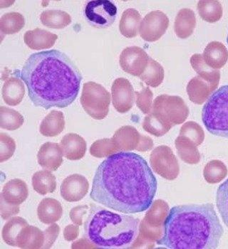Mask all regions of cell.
I'll use <instances>...</instances> for the list:
<instances>
[{
    "label": "cell",
    "instance_id": "8",
    "mask_svg": "<svg viewBox=\"0 0 228 249\" xmlns=\"http://www.w3.org/2000/svg\"><path fill=\"white\" fill-rule=\"evenodd\" d=\"M84 15L92 27L106 29L111 27L117 16V7L109 0H95L86 4Z\"/></svg>",
    "mask_w": 228,
    "mask_h": 249
},
{
    "label": "cell",
    "instance_id": "13",
    "mask_svg": "<svg viewBox=\"0 0 228 249\" xmlns=\"http://www.w3.org/2000/svg\"><path fill=\"white\" fill-rule=\"evenodd\" d=\"M89 183L83 175L75 174L67 177L60 187L61 196L64 200L75 202L84 199L89 192Z\"/></svg>",
    "mask_w": 228,
    "mask_h": 249
},
{
    "label": "cell",
    "instance_id": "5",
    "mask_svg": "<svg viewBox=\"0 0 228 249\" xmlns=\"http://www.w3.org/2000/svg\"><path fill=\"white\" fill-rule=\"evenodd\" d=\"M202 120L209 133L228 138V85L215 90L203 106Z\"/></svg>",
    "mask_w": 228,
    "mask_h": 249
},
{
    "label": "cell",
    "instance_id": "7",
    "mask_svg": "<svg viewBox=\"0 0 228 249\" xmlns=\"http://www.w3.org/2000/svg\"><path fill=\"white\" fill-rule=\"evenodd\" d=\"M81 104L86 113L94 119L103 120L109 113L111 95L100 84L87 82L83 87Z\"/></svg>",
    "mask_w": 228,
    "mask_h": 249
},
{
    "label": "cell",
    "instance_id": "40",
    "mask_svg": "<svg viewBox=\"0 0 228 249\" xmlns=\"http://www.w3.org/2000/svg\"><path fill=\"white\" fill-rule=\"evenodd\" d=\"M180 135L186 137L196 146L203 143L205 139V133L201 126L195 122H187L182 126Z\"/></svg>",
    "mask_w": 228,
    "mask_h": 249
},
{
    "label": "cell",
    "instance_id": "23",
    "mask_svg": "<svg viewBox=\"0 0 228 249\" xmlns=\"http://www.w3.org/2000/svg\"><path fill=\"white\" fill-rule=\"evenodd\" d=\"M196 26V18L190 9H182L177 14L174 24L175 35L180 38L190 37Z\"/></svg>",
    "mask_w": 228,
    "mask_h": 249
},
{
    "label": "cell",
    "instance_id": "32",
    "mask_svg": "<svg viewBox=\"0 0 228 249\" xmlns=\"http://www.w3.org/2000/svg\"><path fill=\"white\" fill-rule=\"evenodd\" d=\"M43 25L54 29H62L72 23V18L67 12L61 10L44 11L40 15Z\"/></svg>",
    "mask_w": 228,
    "mask_h": 249
},
{
    "label": "cell",
    "instance_id": "17",
    "mask_svg": "<svg viewBox=\"0 0 228 249\" xmlns=\"http://www.w3.org/2000/svg\"><path fill=\"white\" fill-rule=\"evenodd\" d=\"M217 88L201 77L197 76L189 81L187 86V93L192 103L201 105L209 99Z\"/></svg>",
    "mask_w": 228,
    "mask_h": 249
},
{
    "label": "cell",
    "instance_id": "10",
    "mask_svg": "<svg viewBox=\"0 0 228 249\" xmlns=\"http://www.w3.org/2000/svg\"><path fill=\"white\" fill-rule=\"evenodd\" d=\"M169 26V19L166 14L159 10L152 11L141 21L139 35L145 41L154 42L164 35Z\"/></svg>",
    "mask_w": 228,
    "mask_h": 249
},
{
    "label": "cell",
    "instance_id": "43",
    "mask_svg": "<svg viewBox=\"0 0 228 249\" xmlns=\"http://www.w3.org/2000/svg\"><path fill=\"white\" fill-rule=\"evenodd\" d=\"M136 96V105L144 114H149L152 106V92L149 88H143L140 92H135Z\"/></svg>",
    "mask_w": 228,
    "mask_h": 249
},
{
    "label": "cell",
    "instance_id": "37",
    "mask_svg": "<svg viewBox=\"0 0 228 249\" xmlns=\"http://www.w3.org/2000/svg\"><path fill=\"white\" fill-rule=\"evenodd\" d=\"M228 175L226 164L220 160H212L206 164L203 171L205 179L209 184L221 182Z\"/></svg>",
    "mask_w": 228,
    "mask_h": 249
},
{
    "label": "cell",
    "instance_id": "47",
    "mask_svg": "<svg viewBox=\"0 0 228 249\" xmlns=\"http://www.w3.org/2000/svg\"><path fill=\"white\" fill-rule=\"evenodd\" d=\"M79 235V227L78 225L69 224L64 230V237L66 241H72L76 240Z\"/></svg>",
    "mask_w": 228,
    "mask_h": 249
},
{
    "label": "cell",
    "instance_id": "9",
    "mask_svg": "<svg viewBox=\"0 0 228 249\" xmlns=\"http://www.w3.org/2000/svg\"><path fill=\"white\" fill-rule=\"evenodd\" d=\"M152 170L162 178L172 180L179 173L178 160L170 147L166 145L157 147L150 156Z\"/></svg>",
    "mask_w": 228,
    "mask_h": 249
},
{
    "label": "cell",
    "instance_id": "3",
    "mask_svg": "<svg viewBox=\"0 0 228 249\" xmlns=\"http://www.w3.org/2000/svg\"><path fill=\"white\" fill-rule=\"evenodd\" d=\"M223 233L212 204H186L169 211L156 243L172 249H215Z\"/></svg>",
    "mask_w": 228,
    "mask_h": 249
},
{
    "label": "cell",
    "instance_id": "11",
    "mask_svg": "<svg viewBox=\"0 0 228 249\" xmlns=\"http://www.w3.org/2000/svg\"><path fill=\"white\" fill-rule=\"evenodd\" d=\"M149 58L148 53L140 47H127L121 52L119 64L126 73L140 77L149 64Z\"/></svg>",
    "mask_w": 228,
    "mask_h": 249
},
{
    "label": "cell",
    "instance_id": "36",
    "mask_svg": "<svg viewBox=\"0 0 228 249\" xmlns=\"http://www.w3.org/2000/svg\"><path fill=\"white\" fill-rule=\"evenodd\" d=\"M24 122V118L19 112L9 107H0V127L7 130H16Z\"/></svg>",
    "mask_w": 228,
    "mask_h": 249
},
{
    "label": "cell",
    "instance_id": "31",
    "mask_svg": "<svg viewBox=\"0 0 228 249\" xmlns=\"http://www.w3.org/2000/svg\"><path fill=\"white\" fill-rule=\"evenodd\" d=\"M197 9L201 19L210 24L218 22L223 17V7L217 0H201Z\"/></svg>",
    "mask_w": 228,
    "mask_h": 249
},
{
    "label": "cell",
    "instance_id": "29",
    "mask_svg": "<svg viewBox=\"0 0 228 249\" xmlns=\"http://www.w3.org/2000/svg\"><path fill=\"white\" fill-rule=\"evenodd\" d=\"M32 187L41 195L53 193L57 189L56 177L49 170H41L34 174Z\"/></svg>",
    "mask_w": 228,
    "mask_h": 249
},
{
    "label": "cell",
    "instance_id": "6",
    "mask_svg": "<svg viewBox=\"0 0 228 249\" xmlns=\"http://www.w3.org/2000/svg\"><path fill=\"white\" fill-rule=\"evenodd\" d=\"M151 112L171 128L183 124L189 115V107L181 98L169 95L157 97Z\"/></svg>",
    "mask_w": 228,
    "mask_h": 249
},
{
    "label": "cell",
    "instance_id": "18",
    "mask_svg": "<svg viewBox=\"0 0 228 249\" xmlns=\"http://www.w3.org/2000/svg\"><path fill=\"white\" fill-rule=\"evenodd\" d=\"M58 38L57 35L44 29L37 28L27 31L24 36V43L33 50L52 48Z\"/></svg>",
    "mask_w": 228,
    "mask_h": 249
},
{
    "label": "cell",
    "instance_id": "15",
    "mask_svg": "<svg viewBox=\"0 0 228 249\" xmlns=\"http://www.w3.org/2000/svg\"><path fill=\"white\" fill-rule=\"evenodd\" d=\"M143 135L132 126H123L115 131L113 139L119 152L138 151Z\"/></svg>",
    "mask_w": 228,
    "mask_h": 249
},
{
    "label": "cell",
    "instance_id": "16",
    "mask_svg": "<svg viewBox=\"0 0 228 249\" xmlns=\"http://www.w3.org/2000/svg\"><path fill=\"white\" fill-rule=\"evenodd\" d=\"M59 144L63 155L69 160H78L85 155L87 147L85 140L76 133L64 135Z\"/></svg>",
    "mask_w": 228,
    "mask_h": 249
},
{
    "label": "cell",
    "instance_id": "2",
    "mask_svg": "<svg viewBox=\"0 0 228 249\" xmlns=\"http://www.w3.org/2000/svg\"><path fill=\"white\" fill-rule=\"evenodd\" d=\"M21 78L32 104L49 110L75 102L82 76L67 55L53 49L31 55L23 66Z\"/></svg>",
    "mask_w": 228,
    "mask_h": 249
},
{
    "label": "cell",
    "instance_id": "48",
    "mask_svg": "<svg viewBox=\"0 0 228 249\" xmlns=\"http://www.w3.org/2000/svg\"><path fill=\"white\" fill-rule=\"evenodd\" d=\"M72 249H95L96 247L86 238L78 240L72 244Z\"/></svg>",
    "mask_w": 228,
    "mask_h": 249
},
{
    "label": "cell",
    "instance_id": "33",
    "mask_svg": "<svg viewBox=\"0 0 228 249\" xmlns=\"http://www.w3.org/2000/svg\"><path fill=\"white\" fill-rule=\"evenodd\" d=\"M29 225L27 221L22 217L14 216L4 224L1 231L3 241L11 247H17L18 235L26 226Z\"/></svg>",
    "mask_w": 228,
    "mask_h": 249
},
{
    "label": "cell",
    "instance_id": "44",
    "mask_svg": "<svg viewBox=\"0 0 228 249\" xmlns=\"http://www.w3.org/2000/svg\"><path fill=\"white\" fill-rule=\"evenodd\" d=\"M44 244L42 249H50L55 244L60 233V227L58 224H51L49 227L44 231Z\"/></svg>",
    "mask_w": 228,
    "mask_h": 249
},
{
    "label": "cell",
    "instance_id": "45",
    "mask_svg": "<svg viewBox=\"0 0 228 249\" xmlns=\"http://www.w3.org/2000/svg\"><path fill=\"white\" fill-rule=\"evenodd\" d=\"M20 212L19 205L11 204L5 201L2 196L0 198V213L4 220L10 219L12 216L18 214Z\"/></svg>",
    "mask_w": 228,
    "mask_h": 249
},
{
    "label": "cell",
    "instance_id": "28",
    "mask_svg": "<svg viewBox=\"0 0 228 249\" xmlns=\"http://www.w3.org/2000/svg\"><path fill=\"white\" fill-rule=\"evenodd\" d=\"M190 64L192 69L198 73V76L218 87L220 79L219 70L209 67L203 59V54L195 53L190 58Z\"/></svg>",
    "mask_w": 228,
    "mask_h": 249
},
{
    "label": "cell",
    "instance_id": "22",
    "mask_svg": "<svg viewBox=\"0 0 228 249\" xmlns=\"http://www.w3.org/2000/svg\"><path fill=\"white\" fill-rule=\"evenodd\" d=\"M44 244V231L34 226L24 227L17 239V247L21 249H42Z\"/></svg>",
    "mask_w": 228,
    "mask_h": 249
},
{
    "label": "cell",
    "instance_id": "25",
    "mask_svg": "<svg viewBox=\"0 0 228 249\" xmlns=\"http://www.w3.org/2000/svg\"><path fill=\"white\" fill-rule=\"evenodd\" d=\"M141 16L135 9H128L123 12L119 23V30L121 35L126 38L135 37L139 33Z\"/></svg>",
    "mask_w": 228,
    "mask_h": 249
},
{
    "label": "cell",
    "instance_id": "12",
    "mask_svg": "<svg viewBox=\"0 0 228 249\" xmlns=\"http://www.w3.org/2000/svg\"><path fill=\"white\" fill-rule=\"evenodd\" d=\"M112 103L115 110L126 113L133 107L135 102V91L129 80L118 78L114 81L112 88Z\"/></svg>",
    "mask_w": 228,
    "mask_h": 249
},
{
    "label": "cell",
    "instance_id": "38",
    "mask_svg": "<svg viewBox=\"0 0 228 249\" xmlns=\"http://www.w3.org/2000/svg\"><path fill=\"white\" fill-rule=\"evenodd\" d=\"M89 151L92 156L98 158H107L114 154L119 153L112 138H104L95 141L91 146Z\"/></svg>",
    "mask_w": 228,
    "mask_h": 249
},
{
    "label": "cell",
    "instance_id": "19",
    "mask_svg": "<svg viewBox=\"0 0 228 249\" xmlns=\"http://www.w3.org/2000/svg\"><path fill=\"white\" fill-rule=\"evenodd\" d=\"M203 57L209 67L219 70L228 62V51L223 43L212 41L205 49Z\"/></svg>",
    "mask_w": 228,
    "mask_h": 249
},
{
    "label": "cell",
    "instance_id": "14",
    "mask_svg": "<svg viewBox=\"0 0 228 249\" xmlns=\"http://www.w3.org/2000/svg\"><path fill=\"white\" fill-rule=\"evenodd\" d=\"M38 164L45 170L57 171L63 162V153L59 144L48 142L41 146L38 154Z\"/></svg>",
    "mask_w": 228,
    "mask_h": 249
},
{
    "label": "cell",
    "instance_id": "20",
    "mask_svg": "<svg viewBox=\"0 0 228 249\" xmlns=\"http://www.w3.org/2000/svg\"><path fill=\"white\" fill-rule=\"evenodd\" d=\"M27 184L20 179H14L4 184L1 196L7 203L20 205L28 197Z\"/></svg>",
    "mask_w": 228,
    "mask_h": 249
},
{
    "label": "cell",
    "instance_id": "30",
    "mask_svg": "<svg viewBox=\"0 0 228 249\" xmlns=\"http://www.w3.org/2000/svg\"><path fill=\"white\" fill-rule=\"evenodd\" d=\"M177 152L182 160L189 164H197L200 160V154L197 146L186 137L181 136L175 140Z\"/></svg>",
    "mask_w": 228,
    "mask_h": 249
},
{
    "label": "cell",
    "instance_id": "1",
    "mask_svg": "<svg viewBox=\"0 0 228 249\" xmlns=\"http://www.w3.org/2000/svg\"><path fill=\"white\" fill-rule=\"evenodd\" d=\"M157 189L156 178L143 157L119 152L98 166L90 197L114 211L136 213L150 208Z\"/></svg>",
    "mask_w": 228,
    "mask_h": 249
},
{
    "label": "cell",
    "instance_id": "24",
    "mask_svg": "<svg viewBox=\"0 0 228 249\" xmlns=\"http://www.w3.org/2000/svg\"><path fill=\"white\" fill-rule=\"evenodd\" d=\"M1 95L7 105H19L25 95V88L22 81L16 77L8 78L3 86Z\"/></svg>",
    "mask_w": 228,
    "mask_h": 249
},
{
    "label": "cell",
    "instance_id": "49",
    "mask_svg": "<svg viewBox=\"0 0 228 249\" xmlns=\"http://www.w3.org/2000/svg\"><path fill=\"white\" fill-rule=\"evenodd\" d=\"M227 42H228V37H227Z\"/></svg>",
    "mask_w": 228,
    "mask_h": 249
},
{
    "label": "cell",
    "instance_id": "4",
    "mask_svg": "<svg viewBox=\"0 0 228 249\" xmlns=\"http://www.w3.org/2000/svg\"><path fill=\"white\" fill-rule=\"evenodd\" d=\"M140 220L92 206L84 224L86 238L96 248H131L139 233Z\"/></svg>",
    "mask_w": 228,
    "mask_h": 249
},
{
    "label": "cell",
    "instance_id": "39",
    "mask_svg": "<svg viewBox=\"0 0 228 249\" xmlns=\"http://www.w3.org/2000/svg\"><path fill=\"white\" fill-rule=\"evenodd\" d=\"M143 128L148 133L155 137L163 136L171 130V127L163 124L155 115L151 112L145 117Z\"/></svg>",
    "mask_w": 228,
    "mask_h": 249
},
{
    "label": "cell",
    "instance_id": "42",
    "mask_svg": "<svg viewBox=\"0 0 228 249\" xmlns=\"http://www.w3.org/2000/svg\"><path fill=\"white\" fill-rule=\"evenodd\" d=\"M16 150V142L6 133H0V162L10 160Z\"/></svg>",
    "mask_w": 228,
    "mask_h": 249
},
{
    "label": "cell",
    "instance_id": "27",
    "mask_svg": "<svg viewBox=\"0 0 228 249\" xmlns=\"http://www.w3.org/2000/svg\"><path fill=\"white\" fill-rule=\"evenodd\" d=\"M168 214V204L165 201L156 200L152 203L143 221L152 228L163 229Z\"/></svg>",
    "mask_w": 228,
    "mask_h": 249
},
{
    "label": "cell",
    "instance_id": "46",
    "mask_svg": "<svg viewBox=\"0 0 228 249\" xmlns=\"http://www.w3.org/2000/svg\"><path fill=\"white\" fill-rule=\"evenodd\" d=\"M88 211H89V207L86 205L77 206V207H74L69 213L71 220L76 225H82L83 222H84L83 219Z\"/></svg>",
    "mask_w": 228,
    "mask_h": 249
},
{
    "label": "cell",
    "instance_id": "35",
    "mask_svg": "<svg viewBox=\"0 0 228 249\" xmlns=\"http://www.w3.org/2000/svg\"><path fill=\"white\" fill-rule=\"evenodd\" d=\"M24 25V18L18 12L4 14L0 19V31L4 35H10L18 33Z\"/></svg>",
    "mask_w": 228,
    "mask_h": 249
},
{
    "label": "cell",
    "instance_id": "21",
    "mask_svg": "<svg viewBox=\"0 0 228 249\" xmlns=\"http://www.w3.org/2000/svg\"><path fill=\"white\" fill-rule=\"evenodd\" d=\"M62 215V206L57 199L45 198L38 204V216L39 221L43 224H54L59 220Z\"/></svg>",
    "mask_w": 228,
    "mask_h": 249
},
{
    "label": "cell",
    "instance_id": "41",
    "mask_svg": "<svg viewBox=\"0 0 228 249\" xmlns=\"http://www.w3.org/2000/svg\"><path fill=\"white\" fill-rule=\"evenodd\" d=\"M216 205L223 222L228 227V179L218 187Z\"/></svg>",
    "mask_w": 228,
    "mask_h": 249
},
{
    "label": "cell",
    "instance_id": "34",
    "mask_svg": "<svg viewBox=\"0 0 228 249\" xmlns=\"http://www.w3.org/2000/svg\"><path fill=\"white\" fill-rule=\"evenodd\" d=\"M140 78L149 87H159L164 79V69L159 63L150 57L149 64Z\"/></svg>",
    "mask_w": 228,
    "mask_h": 249
},
{
    "label": "cell",
    "instance_id": "26",
    "mask_svg": "<svg viewBox=\"0 0 228 249\" xmlns=\"http://www.w3.org/2000/svg\"><path fill=\"white\" fill-rule=\"evenodd\" d=\"M65 127V120L62 112L52 110L40 124V133L44 136L55 137L62 133Z\"/></svg>",
    "mask_w": 228,
    "mask_h": 249
}]
</instances>
